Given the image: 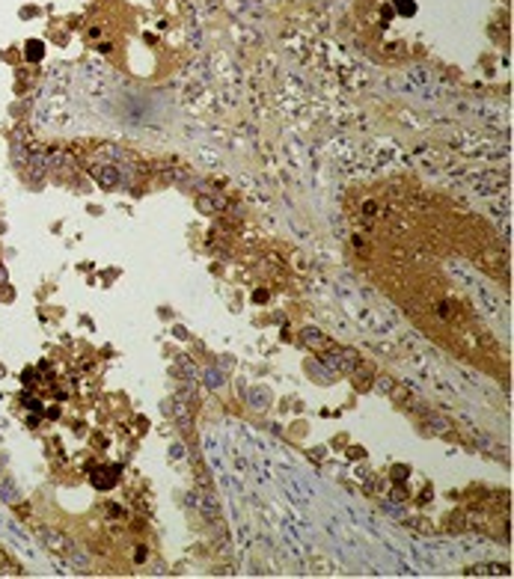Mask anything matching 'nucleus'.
<instances>
[{"label": "nucleus", "instance_id": "20e7f679", "mask_svg": "<svg viewBox=\"0 0 514 579\" xmlns=\"http://www.w3.org/2000/svg\"><path fill=\"white\" fill-rule=\"evenodd\" d=\"M309 344H324V336H318V330H306V336H303Z\"/></svg>", "mask_w": 514, "mask_h": 579}, {"label": "nucleus", "instance_id": "7ed1b4c3", "mask_svg": "<svg viewBox=\"0 0 514 579\" xmlns=\"http://www.w3.org/2000/svg\"><path fill=\"white\" fill-rule=\"evenodd\" d=\"M95 178H98L101 184H113V181H116V172H113V170H95Z\"/></svg>", "mask_w": 514, "mask_h": 579}, {"label": "nucleus", "instance_id": "f03ea898", "mask_svg": "<svg viewBox=\"0 0 514 579\" xmlns=\"http://www.w3.org/2000/svg\"><path fill=\"white\" fill-rule=\"evenodd\" d=\"M470 573H482V576H499V573H502V576H505L508 567H505V564H475Z\"/></svg>", "mask_w": 514, "mask_h": 579}, {"label": "nucleus", "instance_id": "f257e3e1", "mask_svg": "<svg viewBox=\"0 0 514 579\" xmlns=\"http://www.w3.org/2000/svg\"><path fill=\"white\" fill-rule=\"evenodd\" d=\"M39 535H42V540L51 547V550H57V553H65L68 547H71V540L65 537V535H60V532H54V529H48V526H42L39 529Z\"/></svg>", "mask_w": 514, "mask_h": 579}]
</instances>
